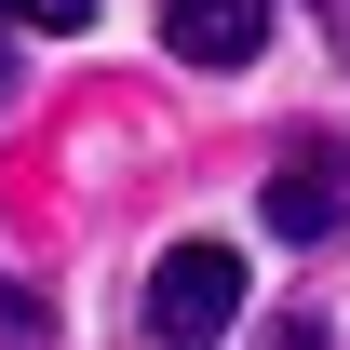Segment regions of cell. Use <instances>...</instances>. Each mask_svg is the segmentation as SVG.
Segmentation results:
<instances>
[{"instance_id": "3", "label": "cell", "mask_w": 350, "mask_h": 350, "mask_svg": "<svg viewBox=\"0 0 350 350\" xmlns=\"http://www.w3.org/2000/svg\"><path fill=\"white\" fill-rule=\"evenodd\" d=\"M162 54L175 68H256L269 54V0H162Z\"/></svg>"}, {"instance_id": "4", "label": "cell", "mask_w": 350, "mask_h": 350, "mask_svg": "<svg viewBox=\"0 0 350 350\" xmlns=\"http://www.w3.org/2000/svg\"><path fill=\"white\" fill-rule=\"evenodd\" d=\"M0 27H94V0H0Z\"/></svg>"}, {"instance_id": "5", "label": "cell", "mask_w": 350, "mask_h": 350, "mask_svg": "<svg viewBox=\"0 0 350 350\" xmlns=\"http://www.w3.org/2000/svg\"><path fill=\"white\" fill-rule=\"evenodd\" d=\"M0 337H41V297H27L14 269H0Z\"/></svg>"}, {"instance_id": "6", "label": "cell", "mask_w": 350, "mask_h": 350, "mask_svg": "<svg viewBox=\"0 0 350 350\" xmlns=\"http://www.w3.org/2000/svg\"><path fill=\"white\" fill-rule=\"evenodd\" d=\"M269 350H323V323H310V310H297V323H283V337H269Z\"/></svg>"}, {"instance_id": "1", "label": "cell", "mask_w": 350, "mask_h": 350, "mask_svg": "<svg viewBox=\"0 0 350 350\" xmlns=\"http://www.w3.org/2000/svg\"><path fill=\"white\" fill-rule=\"evenodd\" d=\"M135 323H148V350H229V323H243V256H229V243H162Z\"/></svg>"}, {"instance_id": "2", "label": "cell", "mask_w": 350, "mask_h": 350, "mask_svg": "<svg viewBox=\"0 0 350 350\" xmlns=\"http://www.w3.org/2000/svg\"><path fill=\"white\" fill-rule=\"evenodd\" d=\"M269 243H337L350 229V148L337 135H297V148H283V162H269Z\"/></svg>"}, {"instance_id": "7", "label": "cell", "mask_w": 350, "mask_h": 350, "mask_svg": "<svg viewBox=\"0 0 350 350\" xmlns=\"http://www.w3.org/2000/svg\"><path fill=\"white\" fill-rule=\"evenodd\" d=\"M0 108H14V41H0Z\"/></svg>"}]
</instances>
